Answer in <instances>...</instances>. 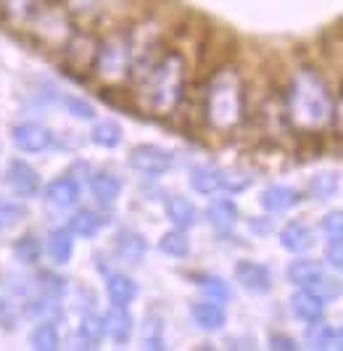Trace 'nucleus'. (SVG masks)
Listing matches in <instances>:
<instances>
[{
	"label": "nucleus",
	"mask_w": 343,
	"mask_h": 351,
	"mask_svg": "<svg viewBox=\"0 0 343 351\" xmlns=\"http://www.w3.org/2000/svg\"><path fill=\"white\" fill-rule=\"evenodd\" d=\"M198 288L204 291L206 299H211V301L230 299V285H227L222 278H217V275H201V278H198Z\"/></svg>",
	"instance_id": "32"
},
{
	"label": "nucleus",
	"mask_w": 343,
	"mask_h": 351,
	"mask_svg": "<svg viewBox=\"0 0 343 351\" xmlns=\"http://www.w3.org/2000/svg\"><path fill=\"white\" fill-rule=\"evenodd\" d=\"M220 177H222V188H227L230 193H240V191H246L248 185H251V177L243 175V172H220Z\"/></svg>",
	"instance_id": "36"
},
{
	"label": "nucleus",
	"mask_w": 343,
	"mask_h": 351,
	"mask_svg": "<svg viewBox=\"0 0 343 351\" xmlns=\"http://www.w3.org/2000/svg\"><path fill=\"white\" fill-rule=\"evenodd\" d=\"M90 191H93V198L98 201V206L111 209L121 195V180L111 172H95L90 177Z\"/></svg>",
	"instance_id": "12"
},
{
	"label": "nucleus",
	"mask_w": 343,
	"mask_h": 351,
	"mask_svg": "<svg viewBox=\"0 0 343 351\" xmlns=\"http://www.w3.org/2000/svg\"><path fill=\"white\" fill-rule=\"evenodd\" d=\"M185 93V58L182 53L167 51L140 74L137 98L140 106L154 117H169L180 106Z\"/></svg>",
	"instance_id": "2"
},
{
	"label": "nucleus",
	"mask_w": 343,
	"mask_h": 351,
	"mask_svg": "<svg viewBox=\"0 0 343 351\" xmlns=\"http://www.w3.org/2000/svg\"><path fill=\"white\" fill-rule=\"evenodd\" d=\"M270 349H274V351H296V349H298V343L293 341L291 335L272 333V335H270Z\"/></svg>",
	"instance_id": "40"
},
{
	"label": "nucleus",
	"mask_w": 343,
	"mask_h": 351,
	"mask_svg": "<svg viewBox=\"0 0 343 351\" xmlns=\"http://www.w3.org/2000/svg\"><path fill=\"white\" fill-rule=\"evenodd\" d=\"M127 164H130L135 172H140V175L161 177L172 169L174 158H172V154L167 148H158L154 143H143V145H135V148L130 151Z\"/></svg>",
	"instance_id": "5"
},
{
	"label": "nucleus",
	"mask_w": 343,
	"mask_h": 351,
	"mask_svg": "<svg viewBox=\"0 0 343 351\" xmlns=\"http://www.w3.org/2000/svg\"><path fill=\"white\" fill-rule=\"evenodd\" d=\"M0 230H3V222H0Z\"/></svg>",
	"instance_id": "47"
},
{
	"label": "nucleus",
	"mask_w": 343,
	"mask_h": 351,
	"mask_svg": "<svg viewBox=\"0 0 343 351\" xmlns=\"http://www.w3.org/2000/svg\"><path fill=\"white\" fill-rule=\"evenodd\" d=\"M14 145L24 154H43L48 151L53 143V135L48 127H43L40 122H21L11 130Z\"/></svg>",
	"instance_id": "7"
},
{
	"label": "nucleus",
	"mask_w": 343,
	"mask_h": 351,
	"mask_svg": "<svg viewBox=\"0 0 343 351\" xmlns=\"http://www.w3.org/2000/svg\"><path fill=\"white\" fill-rule=\"evenodd\" d=\"M333 127H335L338 138L343 141V93H341V98L335 101V108H333Z\"/></svg>",
	"instance_id": "42"
},
{
	"label": "nucleus",
	"mask_w": 343,
	"mask_h": 351,
	"mask_svg": "<svg viewBox=\"0 0 343 351\" xmlns=\"http://www.w3.org/2000/svg\"><path fill=\"white\" fill-rule=\"evenodd\" d=\"M285 275H288V280L293 285L311 288L314 282H320L325 278V269H322V264L317 262V259H293L288 264V269H285Z\"/></svg>",
	"instance_id": "17"
},
{
	"label": "nucleus",
	"mask_w": 343,
	"mask_h": 351,
	"mask_svg": "<svg viewBox=\"0 0 343 351\" xmlns=\"http://www.w3.org/2000/svg\"><path fill=\"white\" fill-rule=\"evenodd\" d=\"M140 341L143 346L151 351L164 349V319L158 312H148L143 319V330H140Z\"/></svg>",
	"instance_id": "25"
},
{
	"label": "nucleus",
	"mask_w": 343,
	"mask_h": 351,
	"mask_svg": "<svg viewBox=\"0 0 343 351\" xmlns=\"http://www.w3.org/2000/svg\"><path fill=\"white\" fill-rule=\"evenodd\" d=\"M251 228L257 230V232H267V230L272 228V225H270V222H264V225H261V222H254V219H251Z\"/></svg>",
	"instance_id": "43"
},
{
	"label": "nucleus",
	"mask_w": 343,
	"mask_h": 351,
	"mask_svg": "<svg viewBox=\"0 0 343 351\" xmlns=\"http://www.w3.org/2000/svg\"><path fill=\"white\" fill-rule=\"evenodd\" d=\"M3 312H5V301L0 299V317H3Z\"/></svg>",
	"instance_id": "45"
},
{
	"label": "nucleus",
	"mask_w": 343,
	"mask_h": 351,
	"mask_svg": "<svg viewBox=\"0 0 343 351\" xmlns=\"http://www.w3.org/2000/svg\"><path fill=\"white\" fill-rule=\"evenodd\" d=\"M101 0H67L69 11L71 14H85V11H90V8H95Z\"/></svg>",
	"instance_id": "41"
},
{
	"label": "nucleus",
	"mask_w": 343,
	"mask_h": 351,
	"mask_svg": "<svg viewBox=\"0 0 343 351\" xmlns=\"http://www.w3.org/2000/svg\"><path fill=\"white\" fill-rule=\"evenodd\" d=\"M132 330H135V319L127 312V306H111V312L106 315V333L111 335V341L124 346L130 343Z\"/></svg>",
	"instance_id": "16"
},
{
	"label": "nucleus",
	"mask_w": 343,
	"mask_h": 351,
	"mask_svg": "<svg viewBox=\"0 0 343 351\" xmlns=\"http://www.w3.org/2000/svg\"><path fill=\"white\" fill-rule=\"evenodd\" d=\"M158 251H161V254H167V256H172V259H185V256L190 254L188 235H185L180 228L164 232V235L158 238Z\"/></svg>",
	"instance_id": "26"
},
{
	"label": "nucleus",
	"mask_w": 343,
	"mask_h": 351,
	"mask_svg": "<svg viewBox=\"0 0 343 351\" xmlns=\"http://www.w3.org/2000/svg\"><path fill=\"white\" fill-rule=\"evenodd\" d=\"M90 141L101 148H117L121 143V127L111 119H103V122H95L93 130H90Z\"/></svg>",
	"instance_id": "29"
},
{
	"label": "nucleus",
	"mask_w": 343,
	"mask_h": 351,
	"mask_svg": "<svg viewBox=\"0 0 343 351\" xmlns=\"http://www.w3.org/2000/svg\"><path fill=\"white\" fill-rule=\"evenodd\" d=\"M285 106H288V119L298 132H322L333 124V95L327 82L314 69H298L288 82L285 93Z\"/></svg>",
	"instance_id": "1"
},
{
	"label": "nucleus",
	"mask_w": 343,
	"mask_h": 351,
	"mask_svg": "<svg viewBox=\"0 0 343 351\" xmlns=\"http://www.w3.org/2000/svg\"><path fill=\"white\" fill-rule=\"evenodd\" d=\"M0 151H3V143H0Z\"/></svg>",
	"instance_id": "46"
},
{
	"label": "nucleus",
	"mask_w": 343,
	"mask_h": 351,
	"mask_svg": "<svg viewBox=\"0 0 343 351\" xmlns=\"http://www.w3.org/2000/svg\"><path fill=\"white\" fill-rule=\"evenodd\" d=\"M14 254H16V259L21 264H37L40 256H43V246H40V241L29 232V235H21L16 243H14Z\"/></svg>",
	"instance_id": "31"
},
{
	"label": "nucleus",
	"mask_w": 343,
	"mask_h": 351,
	"mask_svg": "<svg viewBox=\"0 0 343 351\" xmlns=\"http://www.w3.org/2000/svg\"><path fill=\"white\" fill-rule=\"evenodd\" d=\"M320 228L327 241H343V211H327Z\"/></svg>",
	"instance_id": "34"
},
{
	"label": "nucleus",
	"mask_w": 343,
	"mask_h": 351,
	"mask_svg": "<svg viewBox=\"0 0 343 351\" xmlns=\"http://www.w3.org/2000/svg\"><path fill=\"white\" fill-rule=\"evenodd\" d=\"M333 346H335V349H343V330L333 335Z\"/></svg>",
	"instance_id": "44"
},
{
	"label": "nucleus",
	"mask_w": 343,
	"mask_h": 351,
	"mask_svg": "<svg viewBox=\"0 0 343 351\" xmlns=\"http://www.w3.org/2000/svg\"><path fill=\"white\" fill-rule=\"evenodd\" d=\"M27 217V206L16 198H0V222L3 225H16L19 219Z\"/></svg>",
	"instance_id": "33"
},
{
	"label": "nucleus",
	"mask_w": 343,
	"mask_h": 351,
	"mask_svg": "<svg viewBox=\"0 0 343 351\" xmlns=\"http://www.w3.org/2000/svg\"><path fill=\"white\" fill-rule=\"evenodd\" d=\"M291 312L301 322L314 325V322H320L322 315H325V299H320L311 288H301V291H296L291 296Z\"/></svg>",
	"instance_id": "10"
},
{
	"label": "nucleus",
	"mask_w": 343,
	"mask_h": 351,
	"mask_svg": "<svg viewBox=\"0 0 343 351\" xmlns=\"http://www.w3.org/2000/svg\"><path fill=\"white\" fill-rule=\"evenodd\" d=\"M132 69V45H130V35H108L106 40L98 43L95 51V64L93 71L101 77L103 82L117 85L121 82Z\"/></svg>",
	"instance_id": "4"
},
{
	"label": "nucleus",
	"mask_w": 343,
	"mask_h": 351,
	"mask_svg": "<svg viewBox=\"0 0 343 351\" xmlns=\"http://www.w3.org/2000/svg\"><path fill=\"white\" fill-rule=\"evenodd\" d=\"M106 296L114 306H127L137 299V282L127 275H108L106 280Z\"/></svg>",
	"instance_id": "21"
},
{
	"label": "nucleus",
	"mask_w": 343,
	"mask_h": 351,
	"mask_svg": "<svg viewBox=\"0 0 343 351\" xmlns=\"http://www.w3.org/2000/svg\"><path fill=\"white\" fill-rule=\"evenodd\" d=\"M243 104H246V95H243V80L238 77V71L220 69L206 88V122L220 132H227L243 122Z\"/></svg>",
	"instance_id": "3"
},
{
	"label": "nucleus",
	"mask_w": 343,
	"mask_h": 351,
	"mask_svg": "<svg viewBox=\"0 0 343 351\" xmlns=\"http://www.w3.org/2000/svg\"><path fill=\"white\" fill-rule=\"evenodd\" d=\"M103 225H106V219L90 209H80L77 214H71V219H69V230L74 235H80V238H95Z\"/></svg>",
	"instance_id": "23"
},
{
	"label": "nucleus",
	"mask_w": 343,
	"mask_h": 351,
	"mask_svg": "<svg viewBox=\"0 0 343 351\" xmlns=\"http://www.w3.org/2000/svg\"><path fill=\"white\" fill-rule=\"evenodd\" d=\"M338 188H341L338 172H320L309 182V195L317 198V201H330L333 195L338 193Z\"/></svg>",
	"instance_id": "27"
},
{
	"label": "nucleus",
	"mask_w": 343,
	"mask_h": 351,
	"mask_svg": "<svg viewBox=\"0 0 343 351\" xmlns=\"http://www.w3.org/2000/svg\"><path fill=\"white\" fill-rule=\"evenodd\" d=\"M98 43L90 35H71L67 40V58L74 71H93Z\"/></svg>",
	"instance_id": "9"
},
{
	"label": "nucleus",
	"mask_w": 343,
	"mask_h": 351,
	"mask_svg": "<svg viewBox=\"0 0 343 351\" xmlns=\"http://www.w3.org/2000/svg\"><path fill=\"white\" fill-rule=\"evenodd\" d=\"M325 262L333 269H341L343 272V241H330V246L325 248Z\"/></svg>",
	"instance_id": "38"
},
{
	"label": "nucleus",
	"mask_w": 343,
	"mask_h": 351,
	"mask_svg": "<svg viewBox=\"0 0 343 351\" xmlns=\"http://www.w3.org/2000/svg\"><path fill=\"white\" fill-rule=\"evenodd\" d=\"M114 251H117V256H119L121 262L140 264L143 256H145V251H148V243L135 230H119L117 238H114Z\"/></svg>",
	"instance_id": "11"
},
{
	"label": "nucleus",
	"mask_w": 343,
	"mask_h": 351,
	"mask_svg": "<svg viewBox=\"0 0 343 351\" xmlns=\"http://www.w3.org/2000/svg\"><path fill=\"white\" fill-rule=\"evenodd\" d=\"M206 214H209V222H211V228L217 230V232H230V230L235 228V222H238V206L230 198L211 201V206H209Z\"/></svg>",
	"instance_id": "20"
},
{
	"label": "nucleus",
	"mask_w": 343,
	"mask_h": 351,
	"mask_svg": "<svg viewBox=\"0 0 343 351\" xmlns=\"http://www.w3.org/2000/svg\"><path fill=\"white\" fill-rule=\"evenodd\" d=\"M298 201H301L298 191H293V188H288V185H270V188H264V193H261V198H259L261 209L270 211V214L288 211L291 206H296Z\"/></svg>",
	"instance_id": "15"
},
{
	"label": "nucleus",
	"mask_w": 343,
	"mask_h": 351,
	"mask_svg": "<svg viewBox=\"0 0 343 351\" xmlns=\"http://www.w3.org/2000/svg\"><path fill=\"white\" fill-rule=\"evenodd\" d=\"M67 111L71 114V117H77V119H85V122L95 119V108H93V104H87V101H82V98H67Z\"/></svg>",
	"instance_id": "37"
},
{
	"label": "nucleus",
	"mask_w": 343,
	"mask_h": 351,
	"mask_svg": "<svg viewBox=\"0 0 343 351\" xmlns=\"http://www.w3.org/2000/svg\"><path fill=\"white\" fill-rule=\"evenodd\" d=\"M74 254V232L69 228H56L48 235V256L53 264H67Z\"/></svg>",
	"instance_id": "22"
},
{
	"label": "nucleus",
	"mask_w": 343,
	"mask_h": 351,
	"mask_svg": "<svg viewBox=\"0 0 343 351\" xmlns=\"http://www.w3.org/2000/svg\"><path fill=\"white\" fill-rule=\"evenodd\" d=\"M29 343H32L37 351H56L58 349L61 338H58V328H56V322H53V319H43V322L32 330V335H29Z\"/></svg>",
	"instance_id": "28"
},
{
	"label": "nucleus",
	"mask_w": 343,
	"mask_h": 351,
	"mask_svg": "<svg viewBox=\"0 0 343 351\" xmlns=\"http://www.w3.org/2000/svg\"><path fill=\"white\" fill-rule=\"evenodd\" d=\"M235 280L240 282L243 291L248 293H270L272 291V272L270 267L261 262H251V259H243V262L235 264Z\"/></svg>",
	"instance_id": "8"
},
{
	"label": "nucleus",
	"mask_w": 343,
	"mask_h": 351,
	"mask_svg": "<svg viewBox=\"0 0 343 351\" xmlns=\"http://www.w3.org/2000/svg\"><path fill=\"white\" fill-rule=\"evenodd\" d=\"M190 188L201 195H211L222 188V177H220V169L214 167H196L190 172Z\"/></svg>",
	"instance_id": "24"
},
{
	"label": "nucleus",
	"mask_w": 343,
	"mask_h": 351,
	"mask_svg": "<svg viewBox=\"0 0 343 351\" xmlns=\"http://www.w3.org/2000/svg\"><path fill=\"white\" fill-rule=\"evenodd\" d=\"M0 3L11 16H27L32 8V0H0Z\"/></svg>",
	"instance_id": "39"
},
{
	"label": "nucleus",
	"mask_w": 343,
	"mask_h": 351,
	"mask_svg": "<svg viewBox=\"0 0 343 351\" xmlns=\"http://www.w3.org/2000/svg\"><path fill=\"white\" fill-rule=\"evenodd\" d=\"M40 288H43V293H45V296L58 299V296L67 291V280H64V278H58V275H51V272H43V275H40Z\"/></svg>",
	"instance_id": "35"
},
{
	"label": "nucleus",
	"mask_w": 343,
	"mask_h": 351,
	"mask_svg": "<svg viewBox=\"0 0 343 351\" xmlns=\"http://www.w3.org/2000/svg\"><path fill=\"white\" fill-rule=\"evenodd\" d=\"M106 335V317L98 315H85L80 322V338L85 341L87 346H98Z\"/></svg>",
	"instance_id": "30"
},
{
	"label": "nucleus",
	"mask_w": 343,
	"mask_h": 351,
	"mask_svg": "<svg viewBox=\"0 0 343 351\" xmlns=\"http://www.w3.org/2000/svg\"><path fill=\"white\" fill-rule=\"evenodd\" d=\"M80 182L74 180V177H56L51 185L45 188V195H48V201H51L53 206H58V209H71L77 201H80Z\"/></svg>",
	"instance_id": "13"
},
{
	"label": "nucleus",
	"mask_w": 343,
	"mask_h": 351,
	"mask_svg": "<svg viewBox=\"0 0 343 351\" xmlns=\"http://www.w3.org/2000/svg\"><path fill=\"white\" fill-rule=\"evenodd\" d=\"M311 243H314V235L304 222H288L280 230V246L288 254H304L307 248H311Z\"/></svg>",
	"instance_id": "18"
},
{
	"label": "nucleus",
	"mask_w": 343,
	"mask_h": 351,
	"mask_svg": "<svg viewBox=\"0 0 343 351\" xmlns=\"http://www.w3.org/2000/svg\"><path fill=\"white\" fill-rule=\"evenodd\" d=\"M164 209H167V217H169L172 225L180 230L193 228L196 219H198V211H196V206H193V201L185 198V195H169Z\"/></svg>",
	"instance_id": "19"
},
{
	"label": "nucleus",
	"mask_w": 343,
	"mask_h": 351,
	"mask_svg": "<svg viewBox=\"0 0 343 351\" xmlns=\"http://www.w3.org/2000/svg\"><path fill=\"white\" fill-rule=\"evenodd\" d=\"M190 315H193V322L206 330V333H214V330H222L224 322H227V315H224V309L217 304V301H198V304H193V309H190Z\"/></svg>",
	"instance_id": "14"
},
{
	"label": "nucleus",
	"mask_w": 343,
	"mask_h": 351,
	"mask_svg": "<svg viewBox=\"0 0 343 351\" xmlns=\"http://www.w3.org/2000/svg\"><path fill=\"white\" fill-rule=\"evenodd\" d=\"M5 182L8 188L19 195V198H34L43 188L40 172L34 169L32 164H27L24 158H11L5 167Z\"/></svg>",
	"instance_id": "6"
}]
</instances>
